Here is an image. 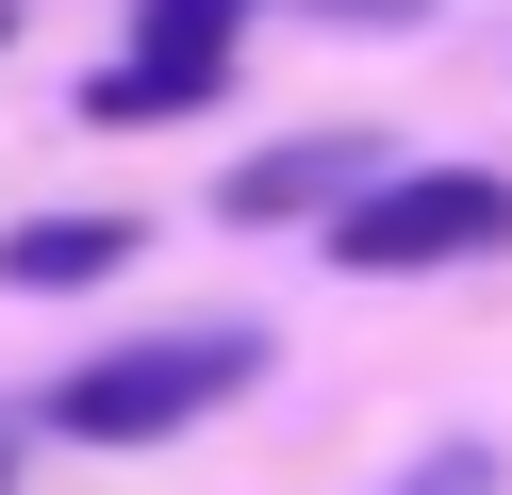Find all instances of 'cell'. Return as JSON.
I'll list each match as a JSON object with an SVG mask.
<instances>
[{
  "mask_svg": "<svg viewBox=\"0 0 512 495\" xmlns=\"http://www.w3.org/2000/svg\"><path fill=\"white\" fill-rule=\"evenodd\" d=\"M0 50H17V0H0Z\"/></svg>",
  "mask_w": 512,
  "mask_h": 495,
  "instance_id": "52a82bcc",
  "label": "cell"
},
{
  "mask_svg": "<svg viewBox=\"0 0 512 495\" xmlns=\"http://www.w3.org/2000/svg\"><path fill=\"white\" fill-rule=\"evenodd\" d=\"M331 17H347V33H397V17H430V0H331Z\"/></svg>",
  "mask_w": 512,
  "mask_h": 495,
  "instance_id": "8992f818",
  "label": "cell"
},
{
  "mask_svg": "<svg viewBox=\"0 0 512 495\" xmlns=\"http://www.w3.org/2000/svg\"><path fill=\"white\" fill-rule=\"evenodd\" d=\"M133 248H149L133 215H17V231H0V281H17V297H83V281H116Z\"/></svg>",
  "mask_w": 512,
  "mask_h": 495,
  "instance_id": "5b68a950",
  "label": "cell"
},
{
  "mask_svg": "<svg viewBox=\"0 0 512 495\" xmlns=\"http://www.w3.org/2000/svg\"><path fill=\"white\" fill-rule=\"evenodd\" d=\"M232 33H248V0H149L133 17V50L83 83V116L100 132H149V116H199L215 83H232Z\"/></svg>",
  "mask_w": 512,
  "mask_h": 495,
  "instance_id": "3957f363",
  "label": "cell"
},
{
  "mask_svg": "<svg viewBox=\"0 0 512 495\" xmlns=\"http://www.w3.org/2000/svg\"><path fill=\"white\" fill-rule=\"evenodd\" d=\"M364 132H298V149H265V165H232V182H215V215H232V231H265V215H331V198L347 182H364Z\"/></svg>",
  "mask_w": 512,
  "mask_h": 495,
  "instance_id": "277c9868",
  "label": "cell"
},
{
  "mask_svg": "<svg viewBox=\"0 0 512 495\" xmlns=\"http://www.w3.org/2000/svg\"><path fill=\"white\" fill-rule=\"evenodd\" d=\"M265 380V330H149V347H100L50 380V429L67 446H166V429L232 413V396Z\"/></svg>",
  "mask_w": 512,
  "mask_h": 495,
  "instance_id": "6da1fadb",
  "label": "cell"
},
{
  "mask_svg": "<svg viewBox=\"0 0 512 495\" xmlns=\"http://www.w3.org/2000/svg\"><path fill=\"white\" fill-rule=\"evenodd\" d=\"M496 248H512L496 165H364L331 215V264H364V281H430V264H496Z\"/></svg>",
  "mask_w": 512,
  "mask_h": 495,
  "instance_id": "7a4b0ae2",
  "label": "cell"
}]
</instances>
